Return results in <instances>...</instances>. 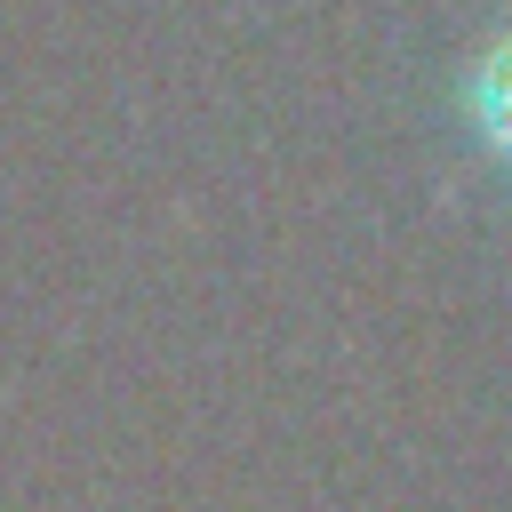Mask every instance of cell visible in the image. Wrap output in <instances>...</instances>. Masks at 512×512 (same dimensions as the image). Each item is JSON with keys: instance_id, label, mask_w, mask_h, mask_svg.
Returning a JSON list of instances; mask_svg holds the SVG:
<instances>
[{"instance_id": "1", "label": "cell", "mask_w": 512, "mask_h": 512, "mask_svg": "<svg viewBox=\"0 0 512 512\" xmlns=\"http://www.w3.org/2000/svg\"><path fill=\"white\" fill-rule=\"evenodd\" d=\"M456 104H464V128L480 136V152L512 168V24H504V32H496V40L464 64Z\"/></svg>"}]
</instances>
